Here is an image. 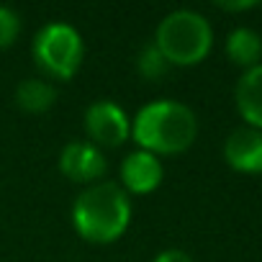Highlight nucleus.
Wrapping results in <instances>:
<instances>
[{
	"label": "nucleus",
	"mask_w": 262,
	"mask_h": 262,
	"mask_svg": "<svg viewBox=\"0 0 262 262\" xmlns=\"http://www.w3.org/2000/svg\"><path fill=\"white\" fill-rule=\"evenodd\" d=\"M198 137V118L180 100H152L131 121V139L139 149L160 155H180Z\"/></svg>",
	"instance_id": "f257e3e1"
},
{
	"label": "nucleus",
	"mask_w": 262,
	"mask_h": 262,
	"mask_svg": "<svg viewBox=\"0 0 262 262\" xmlns=\"http://www.w3.org/2000/svg\"><path fill=\"white\" fill-rule=\"evenodd\" d=\"M131 221L128 193L118 183H93L72 203V226L75 231L93 244L116 242Z\"/></svg>",
	"instance_id": "f03ea898"
},
{
	"label": "nucleus",
	"mask_w": 262,
	"mask_h": 262,
	"mask_svg": "<svg viewBox=\"0 0 262 262\" xmlns=\"http://www.w3.org/2000/svg\"><path fill=\"white\" fill-rule=\"evenodd\" d=\"M155 44L172 67H193L208 57L213 47V29L201 13L180 8L160 21Z\"/></svg>",
	"instance_id": "7ed1b4c3"
},
{
	"label": "nucleus",
	"mask_w": 262,
	"mask_h": 262,
	"mask_svg": "<svg viewBox=\"0 0 262 262\" xmlns=\"http://www.w3.org/2000/svg\"><path fill=\"white\" fill-rule=\"evenodd\" d=\"M36 67L52 80H70L82 64V36L70 24H47L31 44Z\"/></svg>",
	"instance_id": "20e7f679"
},
{
	"label": "nucleus",
	"mask_w": 262,
	"mask_h": 262,
	"mask_svg": "<svg viewBox=\"0 0 262 262\" xmlns=\"http://www.w3.org/2000/svg\"><path fill=\"white\" fill-rule=\"evenodd\" d=\"M85 131H88V142L100 147H121L131 137V121L118 108L113 100H95L85 111Z\"/></svg>",
	"instance_id": "39448f33"
},
{
	"label": "nucleus",
	"mask_w": 262,
	"mask_h": 262,
	"mask_svg": "<svg viewBox=\"0 0 262 262\" xmlns=\"http://www.w3.org/2000/svg\"><path fill=\"white\" fill-rule=\"evenodd\" d=\"M224 160L231 170L244 175L262 172V131L252 126H239L224 142Z\"/></svg>",
	"instance_id": "423d86ee"
},
{
	"label": "nucleus",
	"mask_w": 262,
	"mask_h": 262,
	"mask_svg": "<svg viewBox=\"0 0 262 262\" xmlns=\"http://www.w3.org/2000/svg\"><path fill=\"white\" fill-rule=\"evenodd\" d=\"M105 155L90 144V142H70L62 155H59V170L72 180V183H98L100 175L105 172Z\"/></svg>",
	"instance_id": "0eeeda50"
},
{
	"label": "nucleus",
	"mask_w": 262,
	"mask_h": 262,
	"mask_svg": "<svg viewBox=\"0 0 262 262\" xmlns=\"http://www.w3.org/2000/svg\"><path fill=\"white\" fill-rule=\"evenodd\" d=\"M162 162L160 157L144 152V149H137L131 152L123 165H121V180H123V190L126 193H134V195H149L160 188L162 183Z\"/></svg>",
	"instance_id": "6e6552de"
},
{
	"label": "nucleus",
	"mask_w": 262,
	"mask_h": 262,
	"mask_svg": "<svg viewBox=\"0 0 262 262\" xmlns=\"http://www.w3.org/2000/svg\"><path fill=\"white\" fill-rule=\"evenodd\" d=\"M234 100L247 126L262 131V64L242 72L236 90H234Z\"/></svg>",
	"instance_id": "1a4fd4ad"
},
{
	"label": "nucleus",
	"mask_w": 262,
	"mask_h": 262,
	"mask_svg": "<svg viewBox=\"0 0 262 262\" xmlns=\"http://www.w3.org/2000/svg\"><path fill=\"white\" fill-rule=\"evenodd\" d=\"M226 57L244 70L262 64V36L254 29L239 26L226 36Z\"/></svg>",
	"instance_id": "9d476101"
},
{
	"label": "nucleus",
	"mask_w": 262,
	"mask_h": 262,
	"mask_svg": "<svg viewBox=\"0 0 262 262\" xmlns=\"http://www.w3.org/2000/svg\"><path fill=\"white\" fill-rule=\"evenodd\" d=\"M54 100H57V88L41 77H29L16 88V103L26 113H34V116L47 113L54 105Z\"/></svg>",
	"instance_id": "9b49d317"
},
{
	"label": "nucleus",
	"mask_w": 262,
	"mask_h": 262,
	"mask_svg": "<svg viewBox=\"0 0 262 262\" xmlns=\"http://www.w3.org/2000/svg\"><path fill=\"white\" fill-rule=\"evenodd\" d=\"M170 67H172V64L165 59V54L157 49L155 41L144 44V47L139 49V54H137V72H139L144 80H149V82L162 80V77L170 72Z\"/></svg>",
	"instance_id": "f8f14e48"
},
{
	"label": "nucleus",
	"mask_w": 262,
	"mask_h": 262,
	"mask_svg": "<svg viewBox=\"0 0 262 262\" xmlns=\"http://www.w3.org/2000/svg\"><path fill=\"white\" fill-rule=\"evenodd\" d=\"M21 34V18L16 11L0 6V49H8Z\"/></svg>",
	"instance_id": "ddd939ff"
},
{
	"label": "nucleus",
	"mask_w": 262,
	"mask_h": 262,
	"mask_svg": "<svg viewBox=\"0 0 262 262\" xmlns=\"http://www.w3.org/2000/svg\"><path fill=\"white\" fill-rule=\"evenodd\" d=\"M155 262H193V257L185 254L183 249H165L155 257Z\"/></svg>",
	"instance_id": "4468645a"
},
{
	"label": "nucleus",
	"mask_w": 262,
	"mask_h": 262,
	"mask_svg": "<svg viewBox=\"0 0 262 262\" xmlns=\"http://www.w3.org/2000/svg\"><path fill=\"white\" fill-rule=\"evenodd\" d=\"M219 8H221V11H231V13H236V11L257 8V3H254V0H247V3H219Z\"/></svg>",
	"instance_id": "2eb2a0df"
}]
</instances>
